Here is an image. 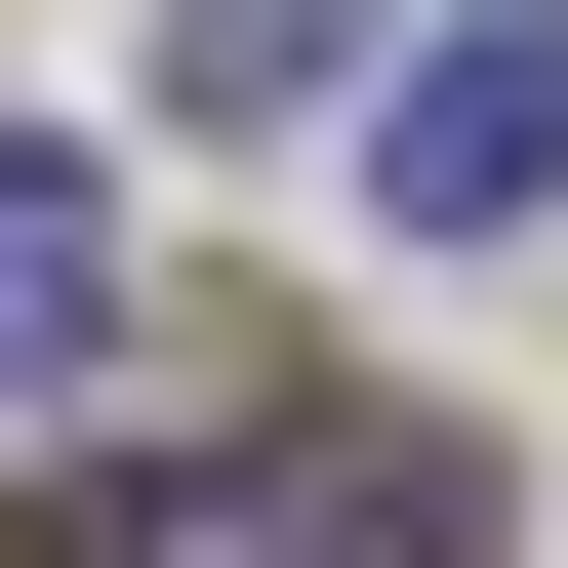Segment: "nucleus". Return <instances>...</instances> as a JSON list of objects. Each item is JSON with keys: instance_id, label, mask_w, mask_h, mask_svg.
Here are the masks:
<instances>
[{"instance_id": "nucleus-1", "label": "nucleus", "mask_w": 568, "mask_h": 568, "mask_svg": "<svg viewBox=\"0 0 568 568\" xmlns=\"http://www.w3.org/2000/svg\"><path fill=\"white\" fill-rule=\"evenodd\" d=\"M366 203H406V244H528V203H568V0H447V41H406V82H366Z\"/></svg>"}, {"instance_id": "nucleus-2", "label": "nucleus", "mask_w": 568, "mask_h": 568, "mask_svg": "<svg viewBox=\"0 0 568 568\" xmlns=\"http://www.w3.org/2000/svg\"><path fill=\"white\" fill-rule=\"evenodd\" d=\"M244 568H487V487L366 406V447H284V487H244Z\"/></svg>"}, {"instance_id": "nucleus-3", "label": "nucleus", "mask_w": 568, "mask_h": 568, "mask_svg": "<svg viewBox=\"0 0 568 568\" xmlns=\"http://www.w3.org/2000/svg\"><path fill=\"white\" fill-rule=\"evenodd\" d=\"M82 366H122V203H82V163H0V406H82Z\"/></svg>"}, {"instance_id": "nucleus-4", "label": "nucleus", "mask_w": 568, "mask_h": 568, "mask_svg": "<svg viewBox=\"0 0 568 568\" xmlns=\"http://www.w3.org/2000/svg\"><path fill=\"white\" fill-rule=\"evenodd\" d=\"M163 82H203V122H284V82H366V0H163Z\"/></svg>"}, {"instance_id": "nucleus-5", "label": "nucleus", "mask_w": 568, "mask_h": 568, "mask_svg": "<svg viewBox=\"0 0 568 568\" xmlns=\"http://www.w3.org/2000/svg\"><path fill=\"white\" fill-rule=\"evenodd\" d=\"M0 568H163V528H122V487H0Z\"/></svg>"}]
</instances>
